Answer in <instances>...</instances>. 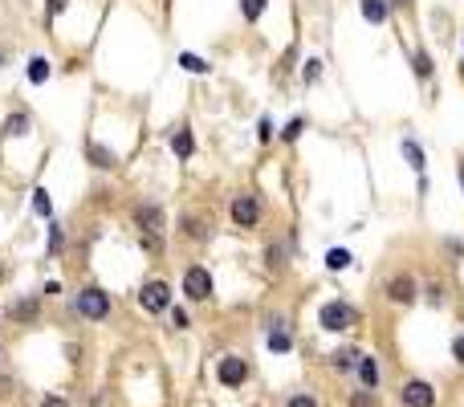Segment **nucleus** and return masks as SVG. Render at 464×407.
I'll list each match as a JSON object with an SVG mask.
<instances>
[{
  "label": "nucleus",
  "mask_w": 464,
  "mask_h": 407,
  "mask_svg": "<svg viewBox=\"0 0 464 407\" xmlns=\"http://www.w3.org/2000/svg\"><path fill=\"white\" fill-rule=\"evenodd\" d=\"M318 322L326 326V330H347V326H354L359 322V314H354V306H347L342 297H334V302H326V306L318 309Z\"/></svg>",
  "instance_id": "obj_1"
},
{
  "label": "nucleus",
  "mask_w": 464,
  "mask_h": 407,
  "mask_svg": "<svg viewBox=\"0 0 464 407\" xmlns=\"http://www.w3.org/2000/svg\"><path fill=\"white\" fill-rule=\"evenodd\" d=\"M183 293H187L192 302L212 297V273H208L204 265H187V269H183Z\"/></svg>",
  "instance_id": "obj_2"
},
{
  "label": "nucleus",
  "mask_w": 464,
  "mask_h": 407,
  "mask_svg": "<svg viewBox=\"0 0 464 407\" xmlns=\"http://www.w3.org/2000/svg\"><path fill=\"white\" fill-rule=\"evenodd\" d=\"M216 379H220L224 387H240V383L249 379V358H240V355H224L220 362H216Z\"/></svg>",
  "instance_id": "obj_3"
},
{
  "label": "nucleus",
  "mask_w": 464,
  "mask_h": 407,
  "mask_svg": "<svg viewBox=\"0 0 464 407\" xmlns=\"http://www.w3.org/2000/svg\"><path fill=\"white\" fill-rule=\"evenodd\" d=\"M78 314H86L90 322H102V318L110 314V297L102 290H82L78 293Z\"/></svg>",
  "instance_id": "obj_4"
},
{
  "label": "nucleus",
  "mask_w": 464,
  "mask_h": 407,
  "mask_svg": "<svg viewBox=\"0 0 464 407\" xmlns=\"http://www.w3.org/2000/svg\"><path fill=\"white\" fill-rule=\"evenodd\" d=\"M167 302H171V285L167 281H147L143 285V293H139V306L147 309V314H159V309H167Z\"/></svg>",
  "instance_id": "obj_5"
},
{
  "label": "nucleus",
  "mask_w": 464,
  "mask_h": 407,
  "mask_svg": "<svg viewBox=\"0 0 464 407\" xmlns=\"http://www.w3.org/2000/svg\"><path fill=\"white\" fill-rule=\"evenodd\" d=\"M257 220H261V200H257V195H236V200H232V224L253 228Z\"/></svg>",
  "instance_id": "obj_6"
},
{
  "label": "nucleus",
  "mask_w": 464,
  "mask_h": 407,
  "mask_svg": "<svg viewBox=\"0 0 464 407\" xmlns=\"http://www.w3.org/2000/svg\"><path fill=\"white\" fill-rule=\"evenodd\" d=\"M403 407H436V391L424 379H412L403 383Z\"/></svg>",
  "instance_id": "obj_7"
},
{
  "label": "nucleus",
  "mask_w": 464,
  "mask_h": 407,
  "mask_svg": "<svg viewBox=\"0 0 464 407\" xmlns=\"http://www.w3.org/2000/svg\"><path fill=\"white\" fill-rule=\"evenodd\" d=\"M387 297H391L395 306H412V302H415V281L407 273L391 277V281H387Z\"/></svg>",
  "instance_id": "obj_8"
},
{
  "label": "nucleus",
  "mask_w": 464,
  "mask_h": 407,
  "mask_svg": "<svg viewBox=\"0 0 464 407\" xmlns=\"http://www.w3.org/2000/svg\"><path fill=\"white\" fill-rule=\"evenodd\" d=\"M134 220H139V228H143V232H151V236H155V232L163 228V208H155V204H139V208H134Z\"/></svg>",
  "instance_id": "obj_9"
},
{
  "label": "nucleus",
  "mask_w": 464,
  "mask_h": 407,
  "mask_svg": "<svg viewBox=\"0 0 464 407\" xmlns=\"http://www.w3.org/2000/svg\"><path fill=\"white\" fill-rule=\"evenodd\" d=\"M359 379H363L366 391H375V387H379V362L363 355V358H359Z\"/></svg>",
  "instance_id": "obj_10"
},
{
  "label": "nucleus",
  "mask_w": 464,
  "mask_h": 407,
  "mask_svg": "<svg viewBox=\"0 0 464 407\" xmlns=\"http://www.w3.org/2000/svg\"><path fill=\"white\" fill-rule=\"evenodd\" d=\"M171 151H175L180 159H187V155L196 151V139H192V130H187V127H183V130H175V134H171Z\"/></svg>",
  "instance_id": "obj_11"
},
{
  "label": "nucleus",
  "mask_w": 464,
  "mask_h": 407,
  "mask_svg": "<svg viewBox=\"0 0 464 407\" xmlns=\"http://www.w3.org/2000/svg\"><path fill=\"white\" fill-rule=\"evenodd\" d=\"M363 16L371 25H383L387 21V0H363Z\"/></svg>",
  "instance_id": "obj_12"
},
{
  "label": "nucleus",
  "mask_w": 464,
  "mask_h": 407,
  "mask_svg": "<svg viewBox=\"0 0 464 407\" xmlns=\"http://www.w3.org/2000/svg\"><path fill=\"white\" fill-rule=\"evenodd\" d=\"M403 159L412 163L415 171H424V151H419V143H412V139H407V143H403Z\"/></svg>",
  "instance_id": "obj_13"
},
{
  "label": "nucleus",
  "mask_w": 464,
  "mask_h": 407,
  "mask_svg": "<svg viewBox=\"0 0 464 407\" xmlns=\"http://www.w3.org/2000/svg\"><path fill=\"white\" fill-rule=\"evenodd\" d=\"M45 78H50V62H45V57H33V62H29V81L41 86Z\"/></svg>",
  "instance_id": "obj_14"
},
{
  "label": "nucleus",
  "mask_w": 464,
  "mask_h": 407,
  "mask_svg": "<svg viewBox=\"0 0 464 407\" xmlns=\"http://www.w3.org/2000/svg\"><path fill=\"white\" fill-rule=\"evenodd\" d=\"M180 65L187 69V74H204V69H208V62L196 57V53H180Z\"/></svg>",
  "instance_id": "obj_15"
},
{
  "label": "nucleus",
  "mask_w": 464,
  "mask_h": 407,
  "mask_svg": "<svg viewBox=\"0 0 464 407\" xmlns=\"http://www.w3.org/2000/svg\"><path fill=\"white\" fill-rule=\"evenodd\" d=\"M33 208L41 212V216H53V204H50V192H45V188H37L33 192Z\"/></svg>",
  "instance_id": "obj_16"
},
{
  "label": "nucleus",
  "mask_w": 464,
  "mask_h": 407,
  "mask_svg": "<svg viewBox=\"0 0 464 407\" xmlns=\"http://www.w3.org/2000/svg\"><path fill=\"white\" fill-rule=\"evenodd\" d=\"M350 260H354V257H350L347 248H330V257H326V265H330V269H347Z\"/></svg>",
  "instance_id": "obj_17"
},
{
  "label": "nucleus",
  "mask_w": 464,
  "mask_h": 407,
  "mask_svg": "<svg viewBox=\"0 0 464 407\" xmlns=\"http://www.w3.org/2000/svg\"><path fill=\"white\" fill-rule=\"evenodd\" d=\"M412 65H415V74H419V78H428V74H431V57H428V53H424V49H415Z\"/></svg>",
  "instance_id": "obj_18"
},
{
  "label": "nucleus",
  "mask_w": 464,
  "mask_h": 407,
  "mask_svg": "<svg viewBox=\"0 0 464 407\" xmlns=\"http://www.w3.org/2000/svg\"><path fill=\"white\" fill-rule=\"evenodd\" d=\"M25 130H29V118H25V114H13V118L4 122V134H25Z\"/></svg>",
  "instance_id": "obj_19"
},
{
  "label": "nucleus",
  "mask_w": 464,
  "mask_h": 407,
  "mask_svg": "<svg viewBox=\"0 0 464 407\" xmlns=\"http://www.w3.org/2000/svg\"><path fill=\"white\" fill-rule=\"evenodd\" d=\"M86 151H90V155H94V159H98V167H115V155H110V151H106V147L90 143V147H86Z\"/></svg>",
  "instance_id": "obj_20"
},
{
  "label": "nucleus",
  "mask_w": 464,
  "mask_h": 407,
  "mask_svg": "<svg viewBox=\"0 0 464 407\" xmlns=\"http://www.w3.org/2000/svg\"><path fill=\"white\" fill-rule=\"evenodd\" d=\"M240 13L249 16V21H257V16L265 13V0H240Z\"/></svg>",
  "instance_id": "obj_21"
},
{
  "label": "nucleus",
  "mask_w": 464,
  "mask_h": 407,
  "mask_svg": "<svg viewBox=\"0 0 464 407\" xmlns=\"http://www.w3.org/2000/svg\"><path fill=\"white\" fill-rule=\"evenodd\" d=\"M289 346H294V342H289L285 330H273V334H269V350H289Z\"/></svg>",
  "instance_id": "obj_22"
},
{
  "label": "nucleus",
  "mask_w": 464,
  "mask_h": 407,
  "mask_svg": "<svg viewBox=\"0 0 464 407\" xmlns=\"http://www.w3.org/2000/svg\"><path fill=\"white\" fill-rule=\"evenodd\" d=\"M13 314H17V318H37V302H17Z\"/></svg>",
  "instance_id": "obj_23"
},
{
  "label": "nucleus",
  "mask_w": 464,
  "mask_h": 407,
  "mask_svg": "<svg viewBox=\"0 0 464 407\" xmlns=\"http://www.w3.org/2000/svg\"><path fill=\"white\" fill-rule=\"evenodd\" d=\"M354 358H363V355H354V350H338V355H334V367H354Z\"/></svg>",
  "instance_id": "obj_24"
},
{
  "label": "nucleus",
  "mask_w": 464,
  "mask_h": 407,
  "mask_svg": "<svg viewBox=\"0 0 464 407\" xmlns=\"http://www.w3.org/2000/svg\"><path fill=\"white\" fill-rule=\"evenodd\" d=\"M318 78H322V62L310 57V62H306V81H318Z\"/></svg>",
  "instance_id": "obj_25"
},
{
  "label": "nucleus",
  "mask_w": 464,
  "mask_h": 407,
  "mask_svg": "<svg viewBox=\"0 0 464 407\" xmlns=\"http://www.w3.org/2000/svg\"><path fill=\"white\" fill-rule=\"evenodd\" d=\"M285 407H318V399H314V395H294Z\"/></svg>",
  "instance_id": "obj_26"
},
{
  "label": "nucleus",
  "mask_w": 464,
  "mask_h": 407,
  "mask_svg": "<svg viewBox=\"0 0 464 407\" xmlns=\"http://www.w3.org/2000/svg\"><path fill=\"white\" fill-rule=\"evenodd\" d=\"M282 134H285V139H289V143H294V139H298V134H301V118H294V122H289V127L282 130Z\"/></svg>",
  "instance_id": "obj_27"
},
{
  "label": "nucleus",
  "mask_w": 464,
  "mask_h": 407,
  "mask_svg": "<svg viewBox=\"0 0 464 407\" xmlns=\"http://www.w3.org/2000/svg\"><path fill=\"white\" fill-rule=\"evenodd\" d=\"M50 248H62V228H57V224L50 228Z\"/></svg>",
  "instance_id": "obj_28"
},
{
  "label": "nucleus",
  "mask_w": 464,
  "mask_h": 407,
  "mask_svg": "<svg viewBox=\"0 0 464 407\" xmlns=\"http://www.w3.org/2000/svg\"><path fill=\"white\" fill-rule=\"evenodd\" d=\"M354 407H375L371 403V391H359V395H354Z\"/></svg>",
  "instance_id": "obj_29"
},
{
  "label": "nucleus",
  "mask_w": 464,
  "mask_h": 407,
  "mask_svg": "<svg viewBox=\"0 0 464 407\" xmlns=\"http://www.w3.org/2000/svg\"><path fill=\"white\" fill-rule=\"evenodd\" d=\"M171 322H175V326H192V318H187L183 309H175V314H171Z\"/></svg>",
  "instance_id": "obj_30"
},
{
  "label": "nucleus",
  "mask_w": 464,
  "mask_h": 407,
  "mask_svg": "<svg viewBox=\"0 0 464 407\" xmlns=\"http://www.w3.org/2000/svg\"><path fill=\"white\" fill-rule=\"evenodd\" d=\"M452 355H456V362H464V338L452 342Z\"/></svg>",
  "instance_id": "obj_31"
},
{
  "label": "nucleus",
  "mask_w": 464,
  "mask_h": 407,
  "mask_svg": "<svg viewBox=\"0 0 464 407\" xmlns=\"http://www.w3.org/2000/svg\"><path fill=\"white\" fill-rule=\"evenodd\" d=\"M66 8V0H50V13H62Z\"/></svg>",
  "instance_id": "obj_32"
},
{
  "label": "nucleus",
  "mask_w": 464,
  "mask_h": 407,
  "mask_svg": "<svg viewBox=\"0 0 464 407\" xmlns=\"http://www.w3.org/2000/svg\"><path fill=\"white\" fill-rule=\"evenodd\" d=\"M41 407H66V399H45Z\"/></svg>",
  "instance_id": "obj_33"
},
{
  "label": "nucleus",
  "mask_w": 464,
  "mask_h": 407,
  "mask_svg": "<svg viewBox=\"0 0 464 407\" xmlns=\"http://www.w3.org/2000/svg\"><path fill=\"white\" fill-rule=\"evenodd\" d=\"M460 183H464V163H460Z\"/></svg>",
  "instance_id": "obj_34"
}]
</instances>
